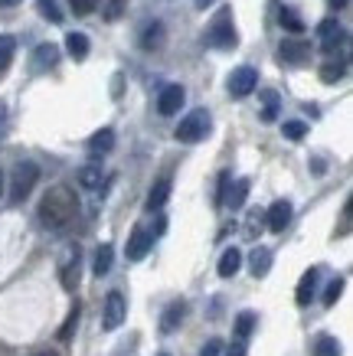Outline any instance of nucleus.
Segmentation results:
<instances>
[{"instance_id":"obj_1","label":"nucleus","mask_w":353,"mask_h":356,"mask_svg":"<svg viewBox=\"0 0 353 356\" xmlns=\"http://www.w3.org/2000/svg\"><path fill=\"white\" fill-rule=\"evenodd\" d=\"M36 213H40V222H43L46 229L59 232V229H65L79 216V196H75L72 186L59 184L40 200V209H36Z\"/></svg>"},{"instance_id":"obj_2","label":"nucleus","mask_w":353,"mask_h":356,"mask_svg":"<svg viewBox=\"0 0 353 356\" xmlns=\"http://www.w3.org/2000/svg\"><path fill=\"white\" fill-rule=\"evenodd\" d=\"M210 131H213V118H210V111L193 108L187 118H180L177 131H173V138L180 140V144H196V140H203Z\"/></svg>"},{"instance_id":"obj_3","label":"nucleus","mask_w":353,"mask_h":356,"mask_svg":"<svg viewBox=\"0 0 353 356\" xmlns=\"http://www.w3.org/2000/svg\"><path fill=\"white\" fill-rule=\"evenodd\" d=\"M239 43V33L233 26V10L223 7V10L216 13V20L210 23V30H206V46H213V49H233Z\"/></svg>"},{"instance_id":"obj_4","label":"nucleus","mask_w":353,"mask_h":356,"mask_svg":"<svg viewBox=\"0 0 353 356\" xmlns=\"http://www.w3.org/2000/svg\"><path fill=\"white\" fill-rule=\"evenodd\" d=\"M40 180V167L33 161H20L13 167V177H10V203H23L26 196L33 193V186Z\"/></svg>"},{"instance_id":"obj_5","label":"nucleus","mask_w":353,"mask_h":356,"mask_svg":"<svg viewBox=\"0 0 353 356\" xmlns=\"http://www.w3.org/2000/svg\"><path fill=\"white\" fill-rule=\"evenodd\" d=\"M128 317V301L121 291H108L105 298V311H102V330H118Z\"/></svg>"},{"instance_id":"obj_6","label":"nucleus","mask_w":353,"mask_h":356,"mask_svg":"<svg viewBox=\"0 0 353 356\" xmlns=\"http://www.w3.org/2000/svg\"><path fill=\"white\" fill-rule=\"evenodd\" d=\"M317 40H321V49H324V53H337V49L347 43V30L340 26V20L327 17V20L317 23Z\"/></svg>"},{"instance_id":"obj_7","label":"nucleus","mask_w":353,"mask_h":356,"mask_svg":"<svg viewBox=\"0 0 353 356\" xmlns=\"http://www.w3.org/2000/svg\"><path fill=\"white\" fill-rule=\"evenodd\" d=\"M229 95L233 98H246V95H252L256 92V86H258V72L252 69V65H239V69H233V76H229Z\"/></svg>"},{"instance_id":"obj_8","label":"nucleus","mask_w":353,"mask_h":356,"mask_svg":"<svg viewBox=\"0 0 353 356\" xmlns=\"http://www.w3.org/2000/svg\"><path fill=\"white\" fill-rule=\"evenodd\" d=\"M150 248H154V232H150V229H144V226H138L134 232H131L125 255H128V261H141Z\"/></svg>"},{"instance_id":"obj_9","label":"nucleus","mask_w":353,"mask_h":356,"mask_svg":"<svg viewBox=\"0 0 353 356\" xmlns=\"http://www.w3.org/2000/svg\"><path fill=\"white\" fill-rule=\"evenodd\" d=\"M183 98H187L183 86H164L161 95H157V111H161L164 118H171V115H177L183 108Z\"/></svg>"},{"instance_id":"obj_10","label":"nucleus","mask_w":353,"mask_h":356,"mask_svg":"<svg viewBox=\"0 0 353 356\" xmlns=\"http://www.w3.org/2000/svg\"><path fill=\"white\" fill-rule=\"evenodd\" d=\"M291 216H295V209H291L288 200H279V203H272L268 206V213H265V226L272 229V232H285L291 222Z\"/></svg>"},{"instance_id":"obj_11","label":"nucleus","mask_w":353,"mask_h":356,"mask_svg":"<svg viewBox=\"0 0 353 356\" xmlns=\"http://www.w3.org/2000/svg\"><path fill=\"white\" fill-rule=\"evenodd\" d=\"M279 53H281V59H285V63L304 65L311 59V43H308V40H285Z\"/></svg>"},{"instance_id":"obj_12","label":"nucleus","mask_w":353,"mask_h":356,"mask_svg":"<svg viewBox=\"0 0 353 356\" xmlns=\"http://www.w3.org/2000/svg\"><path fill=\"white\" fill-rule=\"evenodd\" d=\"M317 281H321V271H317V268H308L304 275H301L298 291H295L298 307H308V304H311V298H314V291H317Z\"/></svg>"},{"instance_id":"obj_13","label":"nucleus","mask_w":353,"mask_h":356,"mask_svg":"<svg viewBox=\"0 0 353 356\" xmlns=\"http://www.w3.org/2000/svg\"><path fill=\"white\" fill-rule=\"evenodd\" d=\"M79 265H82V252H79V245H72L69 259H65V261H63V268H59L65 291H75V284H79Z\"/></svg>"},{"instance_id":"obj_14","label":"nucleus","mask_w":353,"mask_h":356,"mask_svg":"<svg viewBox=\"0 0 353 356\" xmlns=\"http://www.w3.org/2000/svg\"><path fill=\"white\" fill-rule=\"evenodd\" d=\"M56 63H59V46L43 43V46H36V49H33V59H30L33 72H46V69H53Z\"/></svg>"},{"instance_id":"obj_15","label":"nucleus","mask_w":353,"mask_h":356,"mask_svg":"<svg viewBox=\"0 0 353 356\" xmlns=\"http://www.w3.org/2000/svg\"><path fill=\"white\" fill-rule=\"evenodd\" d=\"M187 317V301H173L167 304V311L161 314V334H177V327Z\"/></svg>"},{"instance_id":"obj_16","label":"nucleus","mask_w":353,"mask_h":356,"mask_svg":"<svg viewBox=\"0 0 353 356\" xmlns=\"http://www.w3.org/2000/svg\"><path fill=\"white\" fill-rule=\"evenodd\" d=\"M249 180L242 177V180H235L233 186H226V193H223V206H229V209H242L246 206V196H249Z\"/></svg>"},{"instance_id":"obj_17","label":"nucleus","mask_w":353,"mask_h":356,"mask_svg":"<svg viewBox=\"0 0 353 356\" xmlns=\"http://www.w3.org/2000/svg\"><path fill=\"white\" fill-rule=\"evenodd\" d=\"M249 268H252L256 278H265L268 271H272V248H265V245L252 248V255H249Z\"/></svg>"},{"instance_id":"obj_18","label":"nucleus","mask_w":353,"mask_h":356,"mask_svg":"<svg viewBox=\"0 0 353 356\" xmlns=\"http://www.w3.org/2000/svg\"><path fill=\"white\" fill-rule=\"evenodd\" d=\"M258 98H262V121H272L279 118V108H281V98H279V92L275 88H262L258 92Z\"/></svg>"},{"instance_id":"obj_19","label":"nucleus","mask_w":353,"mask_h":356,"mask_svg":"<svg viewBox=\"0 0 353 356\" xmlns=\"http://www.w3.org/2000/svg\"><path fill=\"white\" fill-rule=\"evenodd\" d=\"M167 196H171V177H161L157 184L150 186V193H148V209L154 213V209H161L164 203H167Z\"/></svg>"},{"instance_id":"obj_20","label":"nucleus","mask_w":353,"mask_h":356,"mask_svg":"<svg viewBox=\"0 0 353 356\" xmlns=\"http://www.w3.org/2000/svg\"><path fill=\"white\" fill-rule=\"evenodd\" d=\"M239 268H242V252L239 248H226L223 259H219V278H233Z\"/></svg>"},{"instance_id":"obj_21","label":"nucleus","mask_w":353,"mask_h":356,"mask_svg":"<svg viewBox=\"0 0 353 356\" xmlns=\"http://www.w3.org/2000/svg\"><path fill=\"white\" fill-rule=\"evenodd\" d=\"M115 147V131L111 128H102V131H95L92 138H88V151L92 154H108Z\"/></svg>"},{"instance_id":"obj_22","label":"nucleus","mask_w":353,"mask_h":356,"mask_svg":"<svg viewBox=\"0 0 353 356\" xmlns=\"http://www.w3.org/2000/svg\"><path fill=\"white\" fill-rule=\"evenodd\" d=\"M65 49H69L72 59H86L88 56V36L86 33H69V36H65Z\"/></svg>"},{"instance_id":"obj_23","label":"nucleus","mask_w":353,"mask_h":356,"mask_svg":"<svg viewBox=\"0 0 353 356\" xmlns=\"http://www.w3.org/2000/svg\"><path fill=\"white\" fill-rule=\"evenodd\" d=\"M343 76H347V63H343V59H331V63L321 65V82H327V86L340 82Z\"/></svg>"},{"instance_id":"obj_24","label":"nucleus","mask_w":353,"mask_h":356,"mask_svg":"<svg viewBox=\"0 0 353 356\" xmlns=\"http://www.w3.org/2000/svg\"><path fill=\"white\" fill-rule=\"evenodd\" d=\"M111 261H115V248H111V245H102V248L95 252L92 271H95L98 278H102V275H108V271H111Z\"/></svg>"},{"instance_id":"obj_25","label":"nucleus","mask_w":353,"mask_h":356,"mask_svg":"<svg viewBox=\"0 0 353 356\" xmlns=\"http://www.w3.org/2000/svg\"><path fill=\"white\" fill-rule=\"evenodd\" d=\"M13 56H17V40H13V36H7V33H3V36H0V76H3V72L10 69Z\"/></svg>"},{"instance_id":"obj_26","label":"nucleus","mask_w":353,"mask_h":356,"mask_svg":"<svg viewBox=\"0 0 353 356\" xmlns=\"http://www.w3.org/2000/svg\"><path fill=\"white\" fill-rule=\"evenodd\" d=\"M161 43H164V23H148L144 36H141V46L144 49H157Z\"/></svg>"},{"instance_id":"obj_27","label":"nucleus","mask_w":353,"mask_h":356,"mask_svg":"<svg viewBox=\"0 0 353 356\" xmlns=\"http://www.w3.org/2000/svg\"><path fill=\"white\" fill-rule=\"evenodd\" d=\"M314 356H340V343H337V337L331 334H321L314 340Z\"/></svg>"},{"instance_id":"obj_28","label":"nucleus","mask_w":353,"mask_h":356,"mask_svg":"<svg viewBox=\"0 0 353 356\" xmlns=\"http://www.w3.org/2000/svg\"><path fill=\"white\" fill-rule=\"evenodd\" d=\"M79 184L86 186V190H95V186H102V167H98V163H86V167L79 170Z\"/></svg>"},{"instance_id":"obj_29","label":"nucleus","mask_w":353,"mask_h":356,"mask_svg":"<svg viewBox=\"0 0 353 356\" xmlns=\"http://www.w3.org/2000/svg\"><path fill=\"white\" fill-rule=\"evenodd\" d=\"M256 324H258V317H256V311H242L239 317H235V334L242 337H252V330H256Z\"/></svg>"},{"instance_id":"obj_30","label":"nucleus","mask_w":353,"mask_h":356,"mask_svg":"<svg viewBox=\"0 0 353 356\" xmlns=\"http://www.w3.org/2000/svg\"><path fill=\"white\" fill-rule=\"evenodd\" d=\"M279 20H281V26H285L288 33H304V20H301V17L291 10V7H281Z\"/></svg>"},{"instance_id":"obj_31","label":"nucleus","mask_w":353,"mask_h":356,"mask_svg":"<svg viewBox=\"0 0 353 356\" xmlns=\"http://www.w3.org/2000/svg\"><path fill=\"white\" fill-rule=\"evenodd\" d=\"M343 284H347V281H343L340 275H337V278H334L331 284H327V291H324V298H321V304H324V307H334V304L340 301V294H343Z\"/></svg>"},{"instance_id":"obj_32","label":"nucleus","mask_w":353,"mask_h":356,"mask_svg":"<svg viewBox=\"0 0 353 356\" xmlns=\"http://www.w3.org/2000/svg\"><path fill=\"white\" fill-rule=\"evenodd\" d=\"M36 3H40V13H43L49 23H63V10H59L56 0H36Z\"/></svg>"},{"instance_id":"obj_33","label":"nucleus","mask_w":353,"mask_h":356,"mask_svg":"<svg viewBox=\"0 0 353 356\" xmlns=\"http://www.w3.org/2000/svg\"><path fill=\"white\" fill-rule=\"evenodd\" d=\"M79 314H82V307H79V301H75V304H72V311H69V317H65L63 330H59V340H69V337H72L75 324H79Z\"/></svg>"},{"instance_id":"obj_34","label":"nucleus","mask_w":353,"mask_h":356,"mask_svg":"<svg viewBox=\"0 0 353 356\" xmlns=\"http://www.w3.org/2000/svg\"><path fill=\"white\" fill-rule=\"evenodd\" d=\"M102 0H69V7H72L75 17H88V13H95V7Z\"/></svg>"},{"instance_id":"obj_35","label":"nucleus","mask_w":353,"mask_h":356,"mask_svg":"<svg viewBox=\"0 0 353 356\" xmlns=\"http://www.w3.org/2000/svg\"><path fill=\"white\" fill-rule=\"evenodd\" d=\"M285 138L288 140H301L304 138V134H308V124H304V121H285Z\"/></svg>"},{"instance_id":"obj_36","label":"nucleus","mask_w":353,"mask_h":356,"mask_svg":"<svg viewBox=\"0 0 353 356\" xmlns=\"http://www.w3.org/2000/svg\"><path fill=\"white\" fill-rule=\"evenodd\" d=\"M125 3H128V0H108V3H105V20L115 23L118 17L125 13Z\"/></svg>"},{"instance_id":"obj_37","label":"nucleus","mask_w":353,"mask_h":356,"mask_svg":"<svg viewBox=\"0 0 353 356\" xmlns=\"http://www.w3.org/2000/svg\"><path fill=\"white\" fill-rule=\"evenodd\" d=\"M219 353H223V340L219 337H210L203 343V350H200V356H219Z\"/></svg>"},{"instance_id":"obj_38","label":"nucleus","mask_w":353,"mask_h":356,"mask_svg":"<svg viewBox=\"0 0 353 356\" xmlns=\"http://www.w3.org/2000/svg\"><path fill=\"white\" fill-rule=\"evenodd\" d=\"M262 222H265V213H262V209H252V213H249V232H256V226H262Z\"/></svg>"},{"instance_id":"obj_39","label":"nucleus","mask_w":353,"mask_h":356,"mask_svg":"<svg viewBox=\"0 0 353 356\" xmlns=\"http://www.w3.org/2000/svg\"><path fill=\"white\" fill-rule=\"evenodd\" d=\"M226 356H246V350H242V346L235 343V346H233V350H229V353H226Z\"/></svg>"},{"instance_id":"obj_40","label":"nucleus","mask_w":353,"mask_h":356,"mask_svg":"<svg viewBox=\"0 0 353 356\" xmlns=\"http://www.w3.org/2000/svg\"><path fill=\"white\" fill-rule=\"evenodd\" d=\"M216 0H196V7H200V10H206V7H213Z\"/></svg>"},{"instance_id":"obj_41","label":"nucleus","mask_w":353,"mask_h":356,"mask_svg":"<svg viewBox=\"0 0 353 356\" xmlns=\"http://www.w3.org/2000/svg\"><path fill=\"white\" fill-rule=\"evenodd\" d=\"M331 7L334 10H343V7H347V0H331Z\"/></svg>"},{"instance_id":"obj_42","label":"nucleus","mask_w":353,"mask_h":356,"mask_svg":"<svg viewBox=\"0 0 353 356\" xmlns=\"http://www.w3.org/2000/svg\"><path fill=\"white\" fill-rule=\"evenodd\" d=\"M20 0H0V7H17Z\"/></svg>"},{"instance_id":"obj_43","label":"nucleus","mask_w":353,"mask_h":356,"mask_svg":"<svg viewBox=\"0 0 353 356\" xmlns=\"http://www.w3.org/2000/svg\"><path fill=\"white\" fill-rule=\"evenodd\" d=\"M33 356H56L53 350H40V353H33Z\"/></svg>"},{"instance_id":"obj_44","label":"nucleus","mask_w":353,"mask_h":356,"mask_svg":"<svg viewBox=\"0 0 353 356\" xmlns=\"http://www.w3.org/2000/svg\"><path fill=\"white\" fill-rule=\"evenodd\" d=\"M0 196H3V167H0Z\"/></svg>"},{"instance_id":"obj_45","label":"nucleus","mask_w":353,"mask_h":356,"mask_svg":"<svg viewBox=\"0 0 353 356\" xmlns=\"http://www.w3.org/2000/svg\"><path fill=\"white\" fill-rule=\"evenodd\" d=\"M161 356H171V353H161Z\"/></svg>"}]
</instances>
